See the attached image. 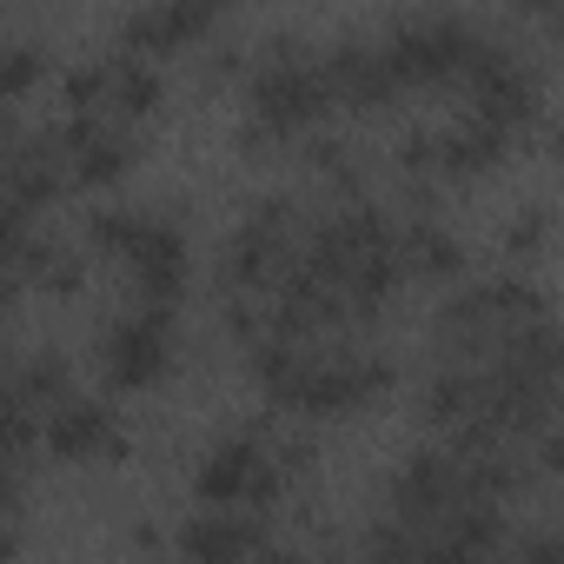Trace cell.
Here are the masks:
<instances>
[{"instance_id":"1","label":"cell","mask_w":564,"mask_h":564,"mask_svg":"<svg viewBox=\"0 0 564 564\" xmlns=\"http://www.w3.org/2000/svg\"><path fill=\"white\" fill-rule=\"evenodd\" d=\"M326 107H333L326 61H313L300 41H279L272 61L252 74V120L279 140V133H306V127H319Z\"/></svg>"},{"instance_id":"2","label":"cell","mask_w":564,"mask_h":564,"mask_svg":"<svg viewBox=\"0 0 564 564\" xmlns=\"http://www.w3.org/2000/svg\"><path fill=\"white\" fill-rule=\"evenodd\" d=\"M478 47H485V34L465 14H419V21L392 28L386 61H392L399 87H438V80H458Z\"/></svg>"},{"instance_id":"3","label":"cell","mask_w":564,"mask_h":564,"mask_svg":"<svg viewBox=\"0 0 564 564\" xmlns=\"http://www.w3.org/2000/svg\"><path fill=\"white\" fill-rule=\"evenodd\" d=\"M199 505H226V511H265L279 491H286V471H279V458L265 452L259 432H232L206 452L199 478H193Z\"/></svg>"},{"instance_id":"4","label":"cell","mask_w":564,"mask_h":564,"mask_svg":"<svg viewBox=\"0 0 564 564\" xmlns=\"http://www.w3.org/2000/svg\"><path fill=\"white\" fill-rule=\"evenodd\" d=\"M386 392H392V366L379 352H306L286 405L326 419V412H359V405H372Z\"/></svg>"},{"instance_id":"5","label":"cell","mask_w":564,"mask_h":564,"mask_svg":"<svg viewBox=\"0 0 564 564\" xmlns=\"http://www.w3.org/2000/svg\"><path fill=\"white\" fill-rule=\"evenodd\" d=\"M293 226H300L293 199H259V206L232 226V239H226V252H219V286H226V293L265 286V279L279 272V259L293 252Z\"/></svg>"},{"instance_id":"6","label":"cell","mask_w":564,"mask_h":564,"mask_svg":"<svg viewBox=\"0 0 564 564\" xmlns=\"http://www.w3.org/2000/svg\"><path fill=\"white\" fill-rule=\"evenodd\" d=\"M458 80H465V94H471V113H485V120L505 127L511 140H518L524 127H538V113H544V94H538L531 67H524L518 54L491 47V41L471 54V67H465Z\"/></svg>"},{"instance_id":"7","label":"cell","mask_w":564,"mask_h":564,"mask_svg":"<svg viewBox=\"0 0 564 564\" xmlns=\"http://www.w3.org/2000/svg\"><path fill=\"white\" fill-rule=\"evenodd\" d=\"M166 366H173V326H166V313H153V306L127 313V319L100 339V372H107V386H120V392H147Z\"/></svg>"},{"instance_id":"8","label":"cell","mask_w":564,"mask_h":564,"mask_svg":"<svg viewBox=\"0 0 564 564\" xmlns=\"http://www.w3.org/2000/svg\"><path fill=\"white\" fill-rule=\"evenodd\" d=\"M392 246V232H386V219L372 213V206H339L333 219H319L313 232H306V265L319 272V279H333V286H339V279L359 265V259H372V252H386Z\"/></svg>"},{"instance_id":"9","label":"cell","mask_w":564,"mask_h":564,"mask_svg":"<svg viewBox=\"0 0 564 564\" xmlns=\"http://www.w3.org/2000/svg\"><path fill=\"white\" fill-rule=\"evenodd\" d=\"M41 438H47L54 458H74V465H87V458H127V432L94 399H54V419H47Z\"/></svg>"},{"instance_id":"10","label":"cell","mask_w":564,"mask_h":564,"mask_svg":"<svg viewBox=\"0 0 564 564\" xmlns=\"http://www.w3.org/2000/svg\"><path fill=\"white\" fill-rule=\"evenodd\" d=\"M54 140H61V160L80 186H113L133 166V140L113 133V127H94V113H74Z\"/></svg>"},{"instance_id":"11","label":"cell","mask_w":564,"mask_h":564,"mask_svg":"<svg viewBox=\"0 0 564 564\" xmlns=\"http://www.w3.org/2000/svg\"><path fill=\"white\" fill-rule=\"evenodd\" d=\"M326 80H333V100H352L359 113H379L399 94L386 47H366V41H339L333 61H326Z\"/></svg>"},{"instance_id":"12","label":"cell","mask_w":564,"mask_h":564,"mask_svg":"<svg viewBox=\"0 0 564 564\" xmlns=\"http://www.w3.org/2000/svg\"><path fill=\"white\" fill-rule=\"evenodd\" d=\"M213 21L193 8V0H153V8H133L127 21H120V47L127 54H173V47H186V41H199Z\"/></svg>"},{"instance_id":"13","label":"cell","mask_w":564,"mask_h":564,"mask_svg":"<svg viewBox=\"0 0 564 564\" xmlns=\"http://www.w3.org/2000/svg\"><path fill=\"white\" fill-rule=\"evenodd\" d=\"M505 147H511V133L491 127L485 113H471V120H458L452 133H432V166L452 173V180H478V173H491V166L505 160Z\"/></svg>"},{"instance_id":"14","label":"cell","mask_w":564,"mask_h":564,"mask_svg":"<svg viewBox=\"0 0 564 564\" xmlns=\"http://www.w3.org/2000/svg\"><path fill=\"white\" fill-rule=\"evenodd\" d=\"M392 259H399V272H412V279H452V272L465 265V246H458L438 219H412V226L392 239Z\"/></svg>"},{"instance_id":"15","label":"cell","mask_w":564,"mask_h":564,"mask_svg":"<svg viewBox=\"0 0 564 564\" xmlns=\"http://www.w3.org/2000/svg\"><path fill=\"white\" fill-rule=\"evenodd\" d=\"M180 551H193V557H246V551H265V531H259L246 511L213 505L206 518H193V524L180 531Z\"/></svg>"},{"instance_id":"16","label":"cell","mask_w":564,"mask_h":564,"mask_svg":"<svg viewBox=\"0 0 564 564\" xmlns=\"http://www.w3.org/2000/svg\"><path fill=\"white\" fill-rule=\"evenodd\" d=\"M425 412L452 432V425H465V419H478L485 412V366H452V372H438L432 386H425Z\"/></svg>"},{"instance_id":"17","label":"cell","mask_w":564,"mask_h":564,"mask_svg":"<svg viewBox=\"0 0 564 564\" xmlns=\"http://www.w3.org/2000/svg\"><path fill=\"white\" fill-rule=\"evenodd\" d=\"M107 107H120L127 120L153 113V107H160V74H153L140 54H127V61H107Z\"/></svg>"},{"instance_id":"18","label":"cell","mask_w":564,"mask_h":564,"mask_svg":"<svg viewBox=\"0 0 564 564\" xmlns=\"http://www.w3.org/2000/svg\"><path fill=\"white\" fill-rule=\"evenodd\" d=\"M14 399H21V405H54V399H67V359H61V352H34V359L21 366V379H14Z\"/></svg>"},{"instance_id":"19","label":"cell","mask_w":564,"mask_h":564,"mask_svg":"<svg viewBox=\"0 0 564 564\" xmlns=\"http://www.w3.org/2000/svg\"><path fill=\"white\" fill-rule=\"evenodd\" d=\"M41 74H47L41 47H0V100H21Z\"/></svg>"},{"instance_id":"20","label":"cell","mask_w":564,"mask_h":564,"mask_svg":"<svg viewBox=\"0 0 564 564\" xmlns=\"http://www.w3.org/2000/svg\"><path fill=\"white\" fill-rule=\"evenodd\" d=\"M133 206H100L94 219H87V246H100V252H120L127 246V232H133Z\"/></svg>"},{"instance_id":"21","label":"cell","mask_w":564,"mask_h":564,"mask_svg":"<svg viewBox=\"0 0 564 564\" xmlns=\"http://www.w3.org/2000/svg\"><path fill=\"white\" fill-rule=\"evenodd\" d=\"M67 107L74 113H100L107 107V67H74L67 74Z\"/></svg>"},{"instance_id":"22","label":"cell","mask_w":564,"mask_h":564,"mask_svg":"<svg viewBox=\"0 0 564 564\" xmlns=\"http://www.w3.org/2000/svg\"><path fill=\"white\" fill-rule=\"evenodd\" d=\"M544 239H551V213H538V206H531V213H518V219L505 226V246H511L518 259L544 252Z\"/></svg>"},{"instance_id":"23","label":"cell","mask_w":564,"mask_h":564,"mask_svg":"<svg viewBox=\"0 0 564 564\" xmlns=\"http://www.w3.org/2000/svg\"><path fill=\"white\" fill-rule=\"evenodd\" d=\"M399 166L425 173V166H432V133H405V147H399Z\"/></svg>"},{"instance_id":"24","label":"cell","mask_w":564,"mask_h":564,"mask_svg":"<svg viewBox=\"0 0 564 564\" xmlns=\"http://www.w3.org/2000/svg\"><path fill=\"white\" fill-rule=\"evenodd\" d=\"M511 14H531V21H557V0H511Z\"/></svg>"},{"instance_id":"25","label":"cell","mask_w":564,"mask_h":564,"mask_svg":"<svg viewBox=\"0 0 564 564\" xmlns=\"http://www.w3.org/2000/svg\"><path fill=\"white\" fill-rule=\"evenodd\" d=\"M193 8H199L206 21H219V8H226V0H193Z\"/></svg>"},{"instance_id":"26","label":"cell","mask_w":564,"mask_h":564,"mask_svg":"<svg viewBox=\"0 0 564 564\" xmlns=\"http://www.w3.org/2000/svg\"><path fill=\"white\" fill-rule=\"evenodd\" d=\"M8 293H14V279H8V265H0V313H8Z\"/></svg>"},{"instance_id":"27","label":"cell","mask_w":564,"mask_h":564,"mask_svg":"<svg viewBox=\"0 0 564 564\" xmlns=\"http://www.w3.org/2000/svg\"><path fill=\"white\" fill-rule=\"evenodd\" d=\"M0 399H8V372H0Z\"/></svg>"}]
</instances>
